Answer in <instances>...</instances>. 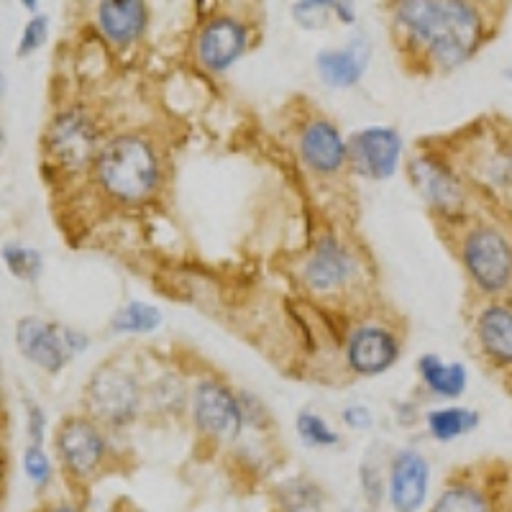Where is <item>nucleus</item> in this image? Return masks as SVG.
<instances>
[{
    "mask_svg": "<svg viewBox=\"0 0 512 512\" xmlns=\"http://www.w3.org/2000/svg\"><path fill=\"white\" fill-rule=\"evenodd\" d=\"M16 346L31 364L49 374H57L67 367L72 356L88 346V341L80 333L54 326L47 320L21 318L16 326Z\"/></svg>",
    "mask_w": 512,
    "mask_h": 512,
    "instance_id": "nucleus-3",
    "label": "nucleus"
},
{
    "mask_svg": "<svg viewBox=\"0 0 512 512\" xmlns=\"http://www.w3.org/2000/svg\"><path fill=\"white\" fill-rule=\"evenodd\" d=\"M24 472L36 487H44L52 479V461L44 454V448L36 446V443H31L24 451Z\"/></svg>",
    "mask_w": 512,
    "mask_h": 512,
    "instance_id": "nucleus-26",
    "label": "nucleus"
},
{
    "mask_svg": "<svg viewBox=\"0 0 512 512\" xmlns=\"http://www.w3.org/2000/svg\"><path fill=\"white\" fill-rule=\"evenodd\" d=\"M47 512H80V510H77V507H72V505H57V507H49Z\"/></svg>",
    "mask_w": 512,
    "mask_h": 512,
    "instance_id": "nucleus-33",
    "label": "nucleus"
},
{
    "mask_svg": "<svg viewBox=\"0 0 512 512\" xmlns=\"http://www.w3.org/2000/svg\"><path fill=\"white\" fill-rule=\"evenodd\" d=\"M57 451L64 466L77 477H88L105 456V438L98 425L85 418H67L57 431Z\"/></svg>",
    "mask_w": 512,
    "mask_h": 512,
    "instance_id": "nucleus-8",
    "label": "nucleus"
},
{
    "mask_svg": "<svg viewBox=\"0 0 512 512\" xmlns=\"http://www.w3.org/2000/svg\"><path fill=\"white\" fill-rule=\"evenodd\" d=\"M297 433L308 446H336L338 436L328 428V423L318 413L303 410L297 415Z\"/></svg>",
    "mask_w": 512,
    "mask_h": 512,
    "instance_id": "nucleus-25",
    "label": "nucleus"
},
{
    "mask_svg": "<svg viewBox=\"0 0 512 512\" xmlns=\"http://www.w3.org/2000/svg\"><path fill=\"white\" fill-rule=\"evenodd\" d=\"M95 123L85 111H64L54 118L49 128V149L67 167L77 169L88 164L95 152Z\"/></svg>",
    "mask_w": 512,
    "mask_h": 512,
    "instance_id": "nucleus-9",
    "label": "nucleus"
},
{
    "mask_svg": "<svg viewBox=\"0 0 512 512\" xmlns=\"http://www.w3.org/2000/svg\"><path fill=\"white\" fill-rule=\"evenodd\" d=\"M397 338L390 331L377 326H367L354 331L349 338V364L354 372L359 374H382L384 369H390L397 359Z\"/></svg>",
    "mask_w": 512,
    "mask_h": 512,
    "instance_id": "nucleus-13",
    "label": "nucleus"
},
{
    "mask_svg": "<svg viewBox=\"0 0 512 512\" xmlns=\"http://www.w3.org/2000/svg\"><path fill=\"white\" fill-rule=\"evenodd\" d=\"M361 479H364V495H367V500L372 502V505H377V502L382 500V477H379V472L364 466Z\"/></svg>",
    "mask_w": 512,
    "mask_h": 512,
    "instance_id": "nucleus-30",
    "label": "nucleus"
},
{
    "mask_svg": "<svg viewBox=\"0 0 512 512\" xmlns=\"http://www.w3.org/2000/svg\"><path fill=\"white\" fill-rule=\"evenodd\" d=\"M246 49V26L231 16H218L198 36V57L210 72L228 70Z\"/></svg>",
    "mask_w": 512,
    "mask_h": 512,
    "instance_id": "nucleus-11",
    "label": "nucleus"
},
{
    "mask_svg": "<svg viewBox=\"0 0 512 512\" xmlns=\"http://www.w3.org/2000/svg\"><path fill=\"white\" fill-rule=\"evenodd\" d=\"M333 11H336L338 16L344 18L346 24H354V21H356V13H351L349 3H333Z\"/></svg>",
    "mask_w": 512,
    "mask_h": 512,
    "instance_id": "nucleus-32",
    "label": "nucleus"
},
{
    "mask_svg": "<svg viewBox=\"0 0 512 512\" xmlns=\"http://www.w3.org/2000/svg\"><path fill=\"white\" fill-rule=\"evenodd\" d=\"M44 428H47L44 413H41L36 405H31V408H29V438H31V443L41 446V441H44Z\"/></svg>",
    "mask_w": 512,
    "mask_h": 512,
    "instance_id": "nucleus-31",
    "label": "nucleus"
},
{
    "mask_svg": "<svg viewBox=\"0 0 512 512\" xmlns=\"http://www.w3.org/2000/svg\"><path fill=\"white\" fill-rule=\"evenodd\" d=\"M367 44L364 41H351V47L346 49H323L315 57V67H318L320 80L331 85V88H351L361 80L364 64H367Z\"/></svg>",
    "mask_w": 512,
    "mask_h": 512,
    "instance_id": "nucleus-17",
    "label": "nucleus"
},
{
    "mask_svg": "<svg viewBox=\"0 0 512 512\" xmlns=\"http://www.w3.org/2000/svg\"><path fill=\"white\" fill-rule=\"evenodd\" d=\"M98 180L116 200L141 203L159 185L157 154L139 136H116L100 149Z\"/></svg>",
    "mask_w": 512,
    "mask_h": 512,
    "instance_id": "nucleus-2",
    "label": "nucleus"
},
{
    "mask_svg": "<svg viewBox=\"0 0 512 512\" xmlns=\"http://www.w3.org/2000/svg\"><path fill=\"white\" fill-rule=\"evenodd\" d=\"M431 469L423 454L405 448L395 456L390 469V502L397 512H418L428 497Z\"/></svg>",
    "mask_w": 512,
    "mask_h": 512,
    "instance_id": "nucleus-10",
    "label": "nucleus"
},
{
    "mask_svg": "<svg viewBox=\"0 0 512 512\" xmlns=\"http://www.w3.org/2000/svg\"><path fill=\"white\" fill-rule=\"evenodd\" d=\"M85 402L90 413L108 425H126L134 420L139 408L136 379L118 367H100L90 377Z\"/></svg>",
    "mask_w": 512,
    "mask_h": 512,
    "instance_id": "nucleus-5",
    "label": "nucleus"
},
{
    "mask_svg": "<svg viewBox=\"0 0 512 512\" xmlns=\"http://www.w3.org/2000/svg\"><path fill=\"white\" fill-rule=\"evenodd\" d=\"M479 341L500 364H512V310L492 305L479 315Z\"/></svg>",
    "mask_w": 512,
    "mask_h": 512,
    "instance_id": "nucleus-18",
    "label": "nucleus"
},
{
    "mask_svg": "<svg viewBox=\"0 0 512 512\" xmlns=\"http://www.w3.org/2000/svg\"><path fill=\"white\" fill-rule=\"evenodd\" d=\"M479 413L472 408H443V410H433L428 413L425 423H428V431L436 441H454V438L466 436V433H472L474 428L479 425Z\"/></svg>",
    "mask_w": 512,
    "mask_h": 512,
    "instance_id": "nucleus-20",
    "label": "nucleus"
},
{
    "mask_svg": "<svg viewBox=\"0 0 512 512\" xmlns=\"http://www.w3.org/2000/svg\"><path fill=\"white\" fill-rule=\"evenodd\" d=\"M192 418L205 436L216 441H233L244 428V408L228 387L216 379H205L195 387L192 397Z\"/></svg>",
    "mask_w": 512,
    "mask_h": 512,
    "instance_id": "nucleus-6",
    "label": "nucleus"
},
{
    "mask_svg": "<svg viewBox=\"0 0 512 512\" xmlns=\"http://www.w3.org/2000/svg\"><path fill=\"white\" fill-rule=\"evenodd\" d=\"M328 8H333V3H315V0H310V3H297L295 18L305 29H318L326 21Z\"/></svg>",
    "mask_w": 512,
    "mask_h": 512,
    "instance_id": "nucleus-28",
    "label": "nucleus"
},
{
    "mask_svg": "<svg viewBox=\"0 0 512 512\" xmlns=\"http://www.w3.org/2000/svg\"><path fill=\"white\" fill-rule=\"evenodd\" d=\"M162 323V313L146 303L123 305L111 320V328L118 333H152Z\"/></svg>",
    "mask_w": 512,
    "mask_h": 512,
    "instance_id": "nucleus-23",
    "label": "nucleus"
},
{
    "mask_svg": "<svg viewBox=\"0 0 512 512\" xmlns=\"http://www.w3.org/2000/svg\"><path fill=\"white\" fill-rule=\"evenodd\" d=\"M341 418H344V423L349 425V428H354V431H367V428H372V413H369V408H364V405H349Z\"/></svg>",
    "mask_w": 512,
    "mask_h": 512,
    "instance_id": "nucleus-29",
    "label": "nucleus"
},
{
    "mask_svg": "<svg viewBox=\"0 0 512 512\" xmlns=\"http://www.w3.org/2000/svg\"><path fill=\"white\" fill-rule=\"evenodd\" d=\"M47 29H49V21L44 16H36L31 18L29 24H26L24 36H21V44H18V54L26 57V54L36 52V49L47 41Z\"/></svg>",
    "mask_w": 512,
    "mask_h": 512,
    "instance_id": "nucleus-27",
    "label": "nucleus"
},
{
    "mask_svg": "<svg viewBox=\"0 0 512 512\" xmlns=\"http://www.w3.org/2000/svg\"><path fill=\"white\" fill-rule=\"evenodd\" d=\"M410 177H413L415 187L431 205H436L443 213H454L461 205L464 195H461V185L454 177V172L446 164L436 162L431 157H418L410 164Z\"/></svg>",
    "mask_w": 512,
    "mask_h": 512,
    "instance_id": "nucleus-14",
    "label": "nucleus"
},
{
    "mask_svg": "<svg viewBox=\"0 0 512 512\" xmlns=\"http://www.w3.org/2000/svg\"><path fill=\"white\" fill-rule=\"evenodd\" d=\"M397 21L441 70H456L482 44V16L459 0H408L397 6Z\"/></svg>",
    "mask_w": 512,
    "mask_h": 512,
    "instance_id": "nucleus-1",
    "label": "nucleus"
},
{
    "mask_svg": "<svg viewBox=\"0 0 512 512\" xmlns=\"http://www.w3.org/2000/svg\"><path fill=\"white\" fill-rule=\"evenodd\" d=\"M418 372L425 387L441 397H459L466 390V367L464 364H446L441 356L425 354L418 361Z\"/></svg>",
    "mask_w": 512,
    "mask_h": 512,
    "instance_id": "nucleus-19",
    "label": "nucleus"
},
{
    "mask_svg": "<svg viewBox=\"0 0 512 512\" xmlns=\"http://www.w3.org/2000/svg\"><path fill=\"white\" fill-rule=\"evenodd\" d=\"M464 264L484 292H500L512 282V249L495 228H477L464 241Z\"/></svg>",
    "mask_w": 512,
    "mask_h": 512,
    "instance_id": "nucleus-4",
    "label": "nucleus"
},
{
    "mask_svg": "<svg viewBox=\"0 0 512 512\" xmlns=\"http://www.w3.org/2000/svg\"><path fill=\"white\" fill-rule=\"evenodd\" d=\"M354 262L349 251L333 239H323L303 269V280L313 292H331L349 280Z\"/></svg>",
    "mask_w": 512,
    "mask_h": 512,
    "instance_id": "nucleus-15",
    "label": "nucleus"
},
{
    "mask_svg": "<svg viewBox=\"0 0 512 512\" xmlns=\"http://www.w3.org/2000/svg\"><path fill=\"white\" fill-rule=\"evenodd\" d=\"M431 512H492V502L482 489L469 487V484H456L448 487Z\"/></svg>",
    "mask_w": 512,
    "mask_h": 512,
    "instance_id": "nucleus-22",
    "label": "nucleus"
},
{
    "mask_svg": "<svg viewBox=\"0 0 512 512\" xmlns=\"http://www.w3.org/2000/svg\"><path fill=\"white\" fill-rule=\"evenodd\" d=\"M300 154L305 164L320 175H333L349 159V144L328 121H313L300 136Z\"/></svg>",
    "mask_w": 512,
    "mask_h": 512,
    "instance_id": "nucleus-12",
    "label": "nucleus"
},
{
    "mask_svg": "<svg viewBox=\"0 0 512 512\" xmlns=\"http://www.w3.org/2000/svg\"><path fill=\"white\" fill-rule=\"evenodd\" d=\"M146 18L149 13L139 0H105L98 6V26L113 44H131L139 39L146 29Z\"/></svg>",
    "mask_w": 512,
    "mask_h": 512,
    "instance_id": "nucleus-16",
    "label": "nucleus"
},
{
    "mask_svg": "<svg viewBox=\"0 0 512 512\" xmlns=\"http://www.w3.org/2000/svg\"><path fill=\"white\" fill-rule=\"evenodd\" d=\"M282 512H323V495L308 479H292L277 489Z\"/></svg>",
    "mask_w": 512,
    "mask_h": 512,
    "instance_id": "nucleus-21",
    "label": "nucleus"
},
{
    "mask_svg": "<svg viewBox=\"0 0 512 512\" xmlns=\"http://www.w3.org/2000/svg\"><path fill=\"white\" fill-rule=\"evenodd\" d=\"M400 152V134L384 126L364 128L349 141L351 164L359 175L369 177V180H387V177L395 175Z\"/></svg>",
    "mask_w": 512,
    "mask_h": 512,
    "instance_id": "nucleus-7",
    "label": "nucleus"
},
{
    "mask_svg": "<svg viewBox=\"0 0 512 512\" xmlns=\"http://www.w3.org/2000/svg\"><path fill=\"white\" fill-rule=\"evenodd\" d=\"M505 77L510 80V85H512V67H510V70H505Z\"/></svg>",
    "mask_w": 512,
    "mask_h": 512,
    "instance_id": "nucleus-34",
    "label": "nucleus"
},
{
    "mask_svg": "<svg viewBox=\"0 0 512 512\" xmlns=\"http://www.w3.org/2000/svg\"><path fill=\"white\" fill-rule=\"evenodd\" d=\"M3 259H6L11 274H16L18 280H36L41 272V256L39 251L26 249L21 244H8L3 249Z\"/></svg>",
    "mask_w": 512,
    "mask_h": 512,
    "instance_id": "nucleus-24",
    "label": "nucleus"
}]
</instances>
